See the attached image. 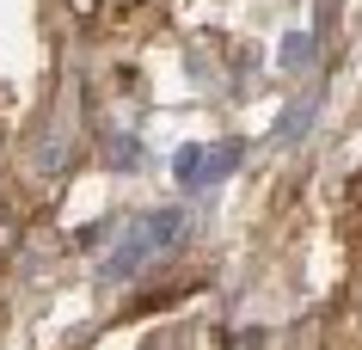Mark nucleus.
<instances>
[{"mask_svg": "<svg viewBox=\"0 0 362 350\" xmlns=\"http://www.w3.org/2000/svg\"><path fill=\"white\" fill-rule=\"evenodd\" d=\"M233 350H264V338H258V332H246V338H233Z\"/></svg>", "mask_w": 362, "mask_h": 350, "instance_id": "39448f33", "label": "nucleus"}, {"mask_svg": "<svg viewBox=\"0 0 362 350\" xmlns=\"http://www.w3.org/2000/svg\"><path fill=\"white\" fill-rule=\"evenodd\" d=\"M240 160H246L240 141H221V148H209V154H203V148H185V154L172 160V173H178V185H209V178H228Z\"/></svg>", "mask_w": 362, "mask_h": 350, "instance_id": "f03ea898", "label": "nucleus"}, {"mask_svg": "<svg viewBox=\"0 0 362 350\" xmlns=\"http://www.w3.org/2000/svg\"><path fill=\"white\" fill-rule=\"evenodd\" d=\"M68 6H74L80 19H86V13H98V0H68Z\"/></svg>", "mask_w": 362, "mask_h": 350, "instance_id": "423d86ee", "label": "nucleus"}, {"mask_svg": "<svg viewBox=\"0 0 362 350\" xmlns=\"http://www.w3.org/2000/svg\"><path fill=\"white\" fill-rule=\"evenodd\" d=\"M307 49H313V43H307L301 31H295V37L283 43V68H301V62H307Z\"/></svg>", "mask_w": 362, "mask_h": 350, "instance_id": "20e7f679", "label": "nucleus"}, {"mask_svg": "<svg viewBox=\"0 0 362 350\" xmlns=\"http://www.w3.org/2000/svg\"><path fill=\"white\" fill-rule=\"evenodd\" d=\"M307 117H313V93H301V98H295V105L283 111V123L270 129V141H276V148H283V141H295V136L307 129Z\"/></svg>", "mask_w": 362, "mask_h": 350, "instance_id": "7ed1b4c3", "label": "nucleus"}, {"mask_svg": "<svg viewBox=\"0 0 362 350\" xmlns=\"http://www.w3.org/2000/svg\"><path fill=\"white\" fill-rule=\"evenodd\" d=\"M185 240V215L178 209H148V215H129L117 228V246L105 252V283H123V276L148 271L160 252H172Z\"/></svg>", "mask_w": 362, "mask_h": 350, "instance_id": "f257e3e1", "label": "nucleus"}]
</instances>
